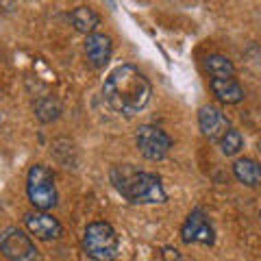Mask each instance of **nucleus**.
<instances>
[{
    "label": "nucleus",
    "instance_id": "9b49d317",
    "mask_svg": "<svg viewBox=\"0 0 261 261\" xmlns=\"http://www.w3.org/2000/svg\"><path fill=\"white\" fill-rule=\"evenodd\" d=\"M211 89L218 96V100H222L226 105H235L244 98V89L238 81L233 79H214L211 81Z\"/></svg>",
    "mask_w": 261,
    "mask_h": 261
},
{
    "label": "nucleus",
    "instance_id": "ddd939ff",
    "mask_svg": "<svg viewBox=\"0 0 261 261\" xmlns=\"http://www.w3.org/2000/svg\"><path fill=\"white\" fill-rule=\"evenodd\" d=\"M70 20L76 27V31H81V33H92L98 27V22H100L98 13L94 9H89V7H79V9H74L70 13Z\"/></svg>",
    "mask_w": 261,
    "mask_h": 261
},
{
    "label": "nucleus",
    "instance_id": "1a4fd4ad",
    "mask_svg": "<svg viewBox=\"0 0 261 261\" xmlns=\"http://www.w3.org/2000/svg\"><path fill=\"white\" fill-rule=\"evenodd\" d=\"M27 222V228L39 240H55L61 235V224L59 220L53 218L50 214H44V211H33V214H27L24 218Z\"/></svg>",
    "mask_w": 261,
    "mask_h": 261
},
{
    "label": "nucleus",
    "instance_id": "f257e3e1",
    "mask_svg": "<svg viewBox=\"0 0 261 261\" xmlns=\"http://www.w3.org/2000/svg\"><path fill=\"white\" fill-rule=\"evenodd\" d=\"M102 96L113 111L135 116L150 100V83L135 65H118L105 81Z\"/></svg>",
    "mask_w": 261,
    "mask_h": 261
},
{
    "label": "nucleus",
    "instance_id": "0eeeda50",
    "mask_svg": "<svg viewBox=\"0 0 261 261\" xmlns=\"http://www.w3.org/2000/svg\"><path fill=\"white\" fill-rule=\"evenodd\" d=\"M198 124H200L202 133H205L209 140H216V142H220L228 130H231V122H228V118L218 107H214V105H205V107H200Z\"/></svg>",
    "mask_w": 261,
    "mask_h": 261
},
{
    "label": "nucleus",
    "instance_id": "6e6552de",
    "mask_svg": "<svg viewBox=\"0 0 261 261\" xmlns=\"http://www.w3.org/2000/svg\"><path fill=\"white\" fill-rule=\"evenodd\" d=\"M181 240L185 244L192 242H200V244H214V228H211L209 220L205 218L200 209H194L190 216H187L185 224L181 228Z\"/></svg>",
    "mask_w": 261,
    "mask_h": 261
},
{
    "label": "nucleus",
    "instance_id": "39448f33",
    "mask_svg": "<svg viewBox=\"0 0 261 261\" xmlns=\"http://www.w3.org/2000/svg\"><path fill=\"white\" fill-rule=\"evenodd\" d=\"M0 250L3 255L11 261H35L37 259V248L31 242V238L20 228H5L0 233Z\"/></svg>",
    "mask_w": 261,
    "mask_h": 261
},
{
    "label": "nucleus",
    "instance_id": "423d86ee",
    "mask_svg": "<svg viewBox=\"0 0 261 261\" xmlns=\"http://www.w3.org/2000/svg\"><path fill=\"white\" fill-rule=\"evenodd\" d=\"M135 142H137V150H140L144 157L150 159V161L163 159L168 154L170 146H172V140H170L168 133H163L161 128L150 126V124L140 126Z\"/></svg>",
    "mask_w": 261,
    "mask_h": 261
},
{
    "label": "nucleus",
    "instance_id": "4468645a",
    "mask_svg": "<svg viewBox=\"0 0 261 261\" xmlns=\"http://www.w3.org/2000/svg\"><path fill=\"white\" fill-rule=\"evenodd\" d=\"M207 70H209V74L214 76V79H231L233 76V63L226 59L224 55H209L207 57Z\"/></svg>",
    "mask_w": 261,
    "mask_h": 261
},
{
    "label": "nucleus",
    "instance_id": "9d476101",
    "mask_svg": "<svg viewBox=\"0 0 261 261\" xmlns=\"http://www.w3.org/2000/svg\"><path fill=\"white\" fill-rule=\"evenodd\" d=\"M111 37L100 35V33H92L85 39V55L94 68H102L111 59Z\"/></svg>",
    "mask_w": 261,
    "mask_h": 261
},
{
    "label": "nucleus",
    "instance_id": "2eb2a0df",
    "mask_svg": "<svg viewBox=\"0 0 261 261\" xmlns=\"http://www.w3.org/2000/svg\"><path fill=\"white\" fill-rule=\"evenodd\" d=\"M35 113H37V118L42 120V122H53L59 118V113H61V105L55 100V98H42V100L37 102V107H35Z\"/></svg>",
    "mask_w": 261,
    "mask_h": 261
},
{
    "label": "nucleus",
    "instance_id": "f3484780",
    "mask_svg": "<svg viewBox=\"0 0 261 261\" xmlns=\"http://www.w3.org/2000/svg\"><path fill=\"white\" fill-rule=\"evenodd\" d=\"M257 150H259V152H261V140H259V144H257Z\"/></svg>",
    "mask_w": 261,
    "mask_h": 261
},
{
    "label": "nucleus",
    "instance_id": "20e7f679",
    "mask_svg": "<svg viewBox=\"0 0 261 261\" xmlns=\"http://www.w3.org/2000/svg\"><path fill=\"white\" fill-rule=\"evenodd\" d=\"M27 194L37 209H53L57 205L55 176L46 166H33L27 178Z\"/></svg>",
    "mask_w": 261,
    "mask_h": 261
},
{
    "label": "nucleus",
    "instance_id": "7ed1b4c3",
    "mask_svg": "<svg viewBox=\"0 0 261 261\" xmlns=\"http://www.w3.org/2000/svg\"><path fill=\"white\" fill-rule=\"evenodd\" d=\"M83 246L94 261H116L120 240L109 222H92L85 228Z\"/></svg>",
    "mask_w": 261,
    "mask_h": 261
},
{
    "label": "nucleus",
    "instance_id": "f03ea898",
    "mask_svg": "<svg viewBox=\"0 0 261 261\" xmlns=\"http://www.w3.org/2000/svg\"><path fill=\"white\" fill-rule=\"evenodd\" d=\"M111 181L126 200L137 202V205L166 200V192H163L159 176L150 172H140L130 166H116L111 170Z\"/></svg>",
    "mask_w": 261,
    "mask_h": 261
},
{
    "label": "nucleus",
    "instance_id": "dca6fc26",
    "mask_svg": "<svg viewBox=\"0 0 261 261\" xmlns=\"http://www.w3.org/2000/svg\"><path fill=\"white\" fill-rule=\"evenodd\" d=\"M220 148L226 157H233V154H238L242 148H244V137L240 135V130H228V133L220 140Z\"/></svg>",
    "mask_w": 261,
    "mask_h": 261
},
{
    "label": "nucleus",
    "instance_id": "f8f14e48",
    "mask_svg": "<svg viewBox=\"0 0 261 261\" xmlns=\"http://www.w3.org/2000/svg\"><path fill=\"white\" fill-rule=\"evenodd\" d=\"M233 172L240 183L248 185V187H255L261 183V166L252 159H238L233 166Z\"/></svg>",
    "mask_w": 261,
    "mask_h": 261
}]
</instances>
